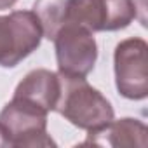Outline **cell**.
Segmentation results:
<instances>
[{"instance_id":"6da1fadb","label":"cell","mask_w":148,"mask_h":148,"mask_svg":"<svg viewBox=\"0 0 148 148\" xmlns=\"http://www.w3.org/2000/svg\"><path fill=\"white\" fill-rule=\"evenodd\" d=\"M42 25L32 12H14L0 18V64L14 66L40 42Z\"/></svg>"},{"instance_id":"7a4b0ae2","label":"cell","mask_w":148,"mask_h":148,"mask_svg":"<svg viewBox=\"0 0 148 148\" xmlns=\"http://www.w3.org/2000/svg\"><path fill=\"white\" fill-rule=\"evenodd\" d=\"M54 38L58 47V63L63 73L86 75L94 66L96 44L80 26L61 28Z\"/></svg>"}]
</instances>
